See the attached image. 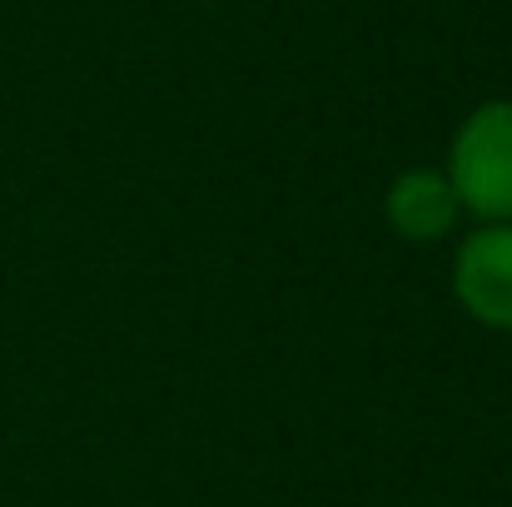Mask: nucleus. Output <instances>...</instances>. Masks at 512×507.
Instances as JSON below:
<instances>
[{
  "label": "nucleus",
  "mask_w": 512,
  "mask_h": 507,
  "mask_svg": "<svg viewBox=\"0 0 512 507\" xmlns=\"http://www.w3.org/2000/svg\"><path fill=\"white\" fill-rule=\"evenodd\" d=\"M448 184L483 219H512V105H483L453 140Z\"/></svg>",
  "instance_id": "obj_1"
},
{
  "label": "nucleus",
  "mask_w": 512,
  "mask_h": 507,
  "mask_svg": "<svg viewBox=\"0 0 512 507\" xmlns=\"http://www.w3.org/2000/svg\"><path fill=\"white\" fill-rule=\"evenodd\" d=\"M388 219L398 224L403 239H438V234H448L453 219H458V194H453V184H448L443 174L413 169V174H403V179L393 184V194H388Z\"/></svg>",
  "instance_id": "obj_3"
},
{
  "label": "nucleus",
  "mask_w": 512,
  "mask_h": 507,
  "mask_svg": "<svg viewBox=\"0 0 512 507\" xmlns=\"http://www.w3.org/2000/svg\"><path fill=\"white\" fill-rule=\"evenodd\" d=\"M453 289L473 319H483L493 329H512V224L478 229L458 249Z\"/></svg>",
  "instance_id": "obj_2"
}]
</instances>
